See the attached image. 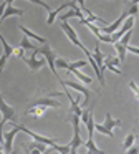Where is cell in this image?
<instances>
[{"mask_svg": "<svg viewBox=\"0 0 139 154\" xmlns=\"http://www.w3.org/2000/svg\"><path fill=\"white\" fill-rule=\"evenodd\" d=\"M128 15H129V14H128V10H124V12H122V14L119 15L118 18H116L114 22H113L111 25H108V27H101V28H98V30L101 32V33H104V35H113V33H114V32L119 28V27H121V23L126 20V17H128Z\"/></svg>", "mask_w": 139, "mask_h": 154, "instance_id": "9c48e42d", "label": "cell"}, {"mask_svg": "<svg viewBox=\"0 0 139 154\" xmlns=\"http://www.w3.org/2000/svg\"><path fill=\"white\" fill-rule=\"evenodd\" d=\"M131 37H132V30H128V32H126V33L121 37V38H119V43L128 45V43H129V40H131Z\"/></svg>", "mask_w": 139, "mask_h": 154, "instance_id": "4dcf8cb0", "label": "cell"}, {"mask_svg": "<svg viewBox=\"0 0 139 154\" xmlns=\"http://www.w3.org/2000/svg\"><path fill=\"white\" fill-rule=\"evenodd\" d=\"M0 114H2V121H0V139H2V134H3V126H5V123H8V121L15 119L17 116V111L13 106H10L8 103H7L5 100H3L2 93H0Z\"/></svg>", "mask_w": 139, "mask_h": 154, "instance_id": "7a4b0ae2", "label": "cell"}, {"mask_svg": "<svg viewBox=\"0 0 139 154\" xmlns=\"http://www.w3.org/2000/svg\"><path fill=\"white\" fill-rule=\"evenodd\" d=\"M128 14L134 17V15L137 14V5H131V8H129V10H128Z\"/></svg>", "mask_w": 139, "mask_h": 154, "instance_id": "74e56055", "label": "cell"}, {"mask_svg": "<svg viewBox=\"0 0 139 154\" xmlns=\"http://www.w3.org/2000/svg\"><path fill=\"white\" fill-rule=\"evenodd\" d=\"M71 124H73V137L70 141V154H76L78 147L85 144V141L81 139V133H79V116L73 114L71 116Z\"/></svg>", "mask_w": 139, "mask_h": 154, "instance_id": "6da1fadb", "label": "cell"}, {"mask_svg": "<svg viewBox=\"0 0 139 154\" xmlns=\"http://www.w3.org/2000/svg\"><path fill=\"white\" fill-rule=\"evenodd\" d=\"M3 2H5V4H7V5H12V4H13V2H15V0H3Z\"/></svg>", "mask_w": 139, "mask_h": 154, "instance_id": "60d3db41", "label": "cell"}, {"mask_svg": "<svg viewBox=\"0 0 139 154\" xmlns=\"http://www.w3.org/2000/svg\"><path fill=\"white\" fill-rule=\"evenodd\" d=\"M0 152H3V147L2 146H0Z\"/></svg>", "mask_w": 139, "mask_h": 154, "instance_id": "b9f144b4", "label": "cell"}, {"mask_svg": "<svg viewBox=\"0 0 139 154\" xmlns=\"http://www.w3.org/2000/svg\"><path fill=\"white\" fill-rule=\"evenodd\" d=\"M134 141H136V134L134 133H129L128 136L124 137V141H122V147H124V151L128 149V147L134 146Z\"/></svg>", "mask_w": 139, "mask_h": 154, "instance_id": "484cf974", "label": "cell"}, {"mask_svg": "<svg viewBox=\"0 0 139 154\" xmlns=\"http://www.w3.org/2000/svg\"><path fill=\"white\" fill-rule=\"evenodd\" d=\"M91 57H93V60H94V63L98 65V68H99V73L104 76V66H103V60H104V57H103V51L99 50V43H96V47H94V51L91 53Z\"/></svg>", "mask_w": 139, "mask_h": 154, "instance_id": "4fadbf2b", "label": "cell"}, {"mask_svg": "<svg viewBox=\"0 0 139 154\" xmlns=\"http://www.w3.org/2000/svg\"><path fill=\"white\" fill-rule=\"evenodd\" d=\"M5 7H7V4L3 2V4H0V17L3 15V12H5Z\"/></svg>", "mask_w": 139, "mask_h": 154, "instance_id": "ab89813d", "label": "cell"}, {"mask_svg": "<svg viewBox=\"0 0 139 154\" xmlns=\"http://www.w3.org/2000/svg\"><path fill=\"white\" fill-rule=\"evenodd\" d=\"M103 126L113 131V128H119V126H121V121L114 119V118H113L109 113H106V119H104V123H103Z\"/></svg>", "mask_w": 139, "mask_h": 154, "instance_id": "d6986e66", "label": "cell"}, {"mask_svg": "<svg viewBox=\"0 0 139 154\" xmlns=\"http://www.w3.org/2000/svg\"><path fill=\"white\" fill-rule=\"evenodd\" d=\"M83 14L86 15V20H88V22H99V23H106L103 18H99L98 15H94L91 10H88V8H83Z\"/></svg>", "mask_w": 139, "mask_h": 154, "instance_id": "cb8c5ba5", "label": "cell"}, {"mask_svg": "<svg viewBox=\"0 0 139 154\" xmlns=\"http://www.w3.org/2000/svg\"><path fill=\"white\" fill-rule=\"evenodd\" d=\"M36 55H38V53H36V48H35L30 58H26L25 55H23V57L20 58V60L25 61V65H26V66H28L32 71H38L40 68H42L43 65H45V58H40V60H38V58H36Z\"/></svg>", "mask_w": 139, "mask_h": 154, "instance_id": "52a82bcc", "label": "cell"}, {"mask_svg": "<svg viewBox=\"0 0 139 154\" xmlns=\"http://www.w3.org/2000/svg\"><path fill=\"white\" fill-rule=\"evenodd\" d=\"M114 48H116V53H118V60L121 61V63H124L126 61V47L122 43H119V42H114Z\"/></svg>", "mask_w": 139, "mask_h": 154, "instance_id": "ffe728a7", "label": "cell"}, {"mask_svg": "<svg viewBox=\"0 0 139 154\" xmlns=\"http://www.w3.org/2000/svg\"><path fill=\"white\" fill-rule=\"evenodd\" d=\"M36 53H42L43 55V58H45V61L48 63V66H50V70H51V73L55 75L58 80H61L60 78V75H58V71H56V66H55V58H56V53L51 50V47L48 45V42H46L45 45H43L42 48H36Z\"/></svg>", "mask_w": 139, "mask_h": 154, "instance_id": "3957f363", "label": "cell"}, {"mask_svg": "<svg viewBox=\"0 0 139 154\" xmlns=\"http://www.w3.org/2000/svg\"><path fill=\"white\" fill-rule=\"evenodd\" d=\"M60 83H61L65 88H73V90L79 91V93L85 96V100H83V104H81V106H83V108L88 106V103H89V94H91V91H89L86 86H83V85L76 83V81H65V80H60Z\"/></svg>", "mask_w": 139, "mask_h": 154, "instance_id": "277c9868", "label": "cell"}, {"mask_svg": "<svg viewBox=\"0 0 139 154\" xmlns=\"http://www.w3.org/2000/svg\"><path fill=\"white\" fill-rule=\"evenodd\" d=\"M46 144L40 143V141H33V143L28 144L26 147V152H46Z\"/></svg>", "mask_w": 139, "mask_h": 154, "instance_id": "e0dca14e", "label": "cell"}, {"mask_svg": "<svg viewBox=\"0 0 139 154\" xmlns=\"http://www.w3.org/2000/svg\"><path fill=\"white\" fill-rule=\"evenodd\" d=\"M23 15H25V10H22V8H15L13 5H7L3 15L0 17V22L7 20L8 17H23Z\"/></svg>", "mask_w": 139, "mask_h": 154, "instance_id": "7c38bea8", "label": "cell"}, {"mask_svg": "<svg viewBox=\"0 0 139 154\" xmlns=\"http://www.w3.org/2000/svg\"><path fill=\"white\" fill-rule=\"evenodd\" d=\"M86 65H88V61L86 60H78V61H73V63H68V66H66V70H68V68H83V66H86Z\"/></svg>", "mask_w": 139, "mask_h": 154, "instance_id": "f1b7e54d", "label": "cell"}, {"mask_svg": "<svg viewBox=\"0 0 139 154\" xmlns=\"http://www.w3.org/2000/svg\"><path fill=\"white\" fill-rule=\"evenodd\" d=\"M15 128L18 131H23L25 134H28L30 137H32L33 141H40V143H43V144H46V146H53V144L56 143L55 139H50V137H46V136H42V134H38V133H33L32 129H28L26 126H23V124H15Z\"/></svg>", "mask_w": 139, "mask_h": 154, "instance_id": "8992f818", "label": "cell"}, {"mask_svg": "<svg viewBox=\"0 0 139 154\" xmlns=\"http://www.w3.org/2000/svg\"><path fill=\"white\" fill-rule=\"evenodd\" d=\"M17 133H18V129L13 126L10 131L2 134V139L0 141H3V152H12L13 151V139H15Z\"/></svg>", "mask_w": 139, "mask_h": 154, "instance_id": "ba28073f", "label": "cell"}, {"mask_svg": "<svg viewBox=\"0 0 139 154\" xmlns=\"http://www.w3.org/2000/svg\"><path fill=\"white\" fill-rule=\"evenodd\" d=\"M94 131H98V133L104 134V136H108V137H114V133H113L111 129H108V128H104L103 124H98V123H94Z\"/></svg>", "mask_w": 139, "mask_h": 154, "instance_id": "d4e9b609", "label": "cell"}, {"mask_svg": "<svg viewBox=\"0 0 139 154\" xmlns=\"http://www.w3.org/2000/svg\"><path fill=\"white\" fill-rule=\"evenodd\" d=\"M83 146H86V151L88 152H93V154H103V151L99 149V147H96V144H94V139L93 137H88V141H86Z\"/></svg>", "mask_w": 139, "mask_h": 154, "instance_id": "7402d4cb", "label": "cell"}, {"mask_svg": "<svg viewBox=\"0 0 139 154\" xmlns=\"http://www.w3.org/2000/svg\"><path fill=\"white\" fill-rule=\"evenodd\" d=\"M23 53H25V50H23L22 47H17V48H13V53H12V55H15L17 58H22Z\"/></svg>", "mask_w": 139, "mask_h": 154, "instance_id": "836d02e7", "label": "cell"}, {"mask_svg": "<svg viewBox=\"0 0 139 154\" xmlns=\"http://www.w3.org/2000/svg\"><path fill=\"white\" fill-rule=\"evenodd\" d=\"M129 88L132 90V93H134L136 100H139V90H137V85H136L134 81H129Z\"/></svg>", "mask_w": 139, "mask_h": 154, "instance_id": "d6a6232c", "label": "cell"}, {"mask_svg": "<svg viewBox=\"0 0 139 154\" xmlns=\"http://www.w3.org/2000/svg\"><path fill=\"white\" fill-rule=\"evenodd\" d=\"M71 17H76V18H79V20H81V18H85V14L81 12V8H79V7H75V8H71V10H68L66 14H63L61 17H60V20L66 22L68 18H71Z\"/></svg>", "mask_w": 139, "mask_h": 154, "instance_id": "2e32d148", "label": "cell"}, {"mask_svg": "<svg viewBox=\"0 0 139 154\" xmlns=\"http://www.w3.org/2000/svg\"><path fill=\"white\" fill-rule=\"evenodd\" d=\"M20 47H22L23 50H32V51L36 48L35 45H33L32 42H30V38H26V37H23L22 40H20Z\"/></svg>", "mask_w": 139, "mask_h": 154, "instance_id": "83f0119b", "label": "cell"}, {"mask_svg": "<svg viewBox=\"0 0 139 154\" xmlns=\"http://www.w3.org/2000/svg\"><path fill=\"white\" fill-rule=\"evenodd\" d=\"M68 71H71L73 75H75L76 78H78L79 81H83L85 85H89L93 81V78L91 76H88V75H85V73H81V71L78 70V68H68Z\"/></svg>", "mask_w": 139, "mask_h": 154, "instance_id": "ac0fdd59", "label": "cell"}, {"mask_svg": "<svg viewBox=\"0 0 139 154\" xmlns=\"http://www.w3.org/2000/svg\"><path fill=\"white\" fill-rule=\"evenodd\" d=\"M61 30L63 32H65V33H66V37H68V40L70 42H71V43L73 45H75V47H78L79 48V50H85V45H83L81 43V42H79V38H78V33H76V32L75 30H73V27H71V25H70L68 23V20H66V22H61Z\"/></svg>", "mask_w": 139, "mask_h": 154, "instance_id": "5b68a950", "label": "cell"}, {"mask_svg": "<svg viewBox=\"0 0 139 154\" xmlns=\"http://www.w3.org/2000/svg\"><path fill=\"white\" fill-rule=\"evenodd\" d=\"M7 61H8V58H7L5 55H2V57H0V73H2L3 68L7 66Z\"/></svg>", "mask_w": 139, "mask_h": 154, "instance_id": "d590c367", "label": "cell"}, {"mask_svg": "<svg viewBox=\"0 0 139 154\" xmlns=\"http://www.w3.org/2000/svg\"><path fill=\"white\" fill-rule=\"evenodd\" d=\"M126 47V51H129V53H132V55H139V48H136V47H132V45H124Z\"/></svg>", "mask_w": 139, "mask_h": 154, "instance_id": "e575fe53", "label": "cell"}, {"mask_svg": "<svg viewBox=\"0 0 139 154\" xmlns=\"http://www.w3.org/2000/svg\"><path fill=\"white\" fill-rule=\"evenodd\" d=\"M124 152H128V154H137V152H139V149H137L136 146H134V147L131 146V147H128V149H126Z\"/></svg>", "mask_w": 139, "mask_h": 154, "instance_id": "8d00e7d4", "label": "cell"}, {"mask_svg": "<svg viewBox=\"0 0 139 154\" xmlns=\"http://www.w3.org/2000/svg\"><path fill=\"white\" fill-rule=\"evenodd\" d=\"M75 2H76V5L81 8V12H83V8H86V7H85V0H75Z\"/></svg>", "mask_w": 139, "mask_h": 154, "instance_id": "f35d334b", "label": "cell"}, {"mask_svg": "<svg viewBox=\"0 0 139 154\" xmlns=\"http://www.w3.org/2000/svg\"><path fill=\"white\" fill-rule=\"evenodd\" d=\"M18 30L22 32L23 35H25L26 38H32V40H36L38 43H42V45H45L46 42V38L45 37H42V35H38V33H35V32H32V30H28V28L25 27V25H18Z\"/></svg>", "mask_w": 139, "mask_h": 154, "instance_id": "8fae6325", "label": "cell"}, {"mask_svg": "<svg viewBox=\"0 0 139 154\" xmlns=\"http://www.w3.org/2000/svg\"><path fill=\"white\" fill-rule=\"evenodd\" d=\"M28 2H32V4H36V5H40V7H43L46 12L51 10V8H50V5L46 4V2H43V0H28Z\"/></svg>", "mask_w": 139, "mask_h": 154, "instance_id": "1f68e13d", "label": "cell"}, {"mask_svg": "<svg viewBox=\"0 0 139 154\" xmlns=\"http://www.w3.org/2000/svg\"><path fill=\"white\" fill-rule=\"evenodd\" d=\"M32 104H42V106H45V108H60V103H58V101H55L51 96L38 98V100H35Z\"/></svg>", "mask_w": 139, "mask_h": 154, "instance_id": "5bb4252c", "label": "cell"}, {"mask_svg": "<svg viewBox=\"0 0 139 154\" xmlns=\"http://www.w3.org/2000/svg\"><path fill=\"white\" fill-rule=\"evenodd\" d=\"M70 61L65 60V58H55V66L56 68H61V70H66V66H68Z\"/></svg>", "mask_w": 139, "mask_h": 154, "instance_id": "f546056e", "label": "cell"}, {"mask_svg": "<svg viewBox=\"0 0 139 154\" xmlns=\"http://www.w3.org/2000/svg\"><path fill=\"white\" fill-rule=\"evenodd\" d=\"M46 108L42 104H30V108L26 109V116H33V118H42L45 114Z\"/></svg>", "mask_w": 139, "mask_h": 154, "instance_id": "9a60e30c", "label": "cell"}, {"mask_svg": "<svg viewBox=\"0 0 139 154\" xmlns=\"http://www.w3.org/2000/svg\"><path fill=\"white\" fill-rule=\"evenodd\" d=\"M46 152H61V154H70V146H60V144H53L50 149H46Z\"/></svg>", "mask_w": 139, "mask_h": 154, "instance_id": "603a6c76", "label": "cell"}, {"mask_svg": "<svg viewBox=\"0 0 139 154\" xmlns=\"http://www.w3.org/2000/svg\"><path fill=\"white\" fill-rule=\"evenodd\" d=\"M0 43H2V47H3V55H5L7 58H10V57H12V53H13V47L5 40V37H3L2 33H0Z\"/></svg>", "mask_w": 139, "mask_h": 154, "instance_id": "44dd1931", "label": "cell"}, {"mask_svg": "<svg viewBox=\"0 0 139 154\" xmlns=\"http://www.w3.org/2000/svg\"><path fill=\"white\" fill-rule=\"evenodd\" d=\"M103 66H104V70L108 68V70H109V71H113V73L121 75V70H119L118 66H114V65H111V61H109V57L106 58V60H103Z\"/></svg>", "mask_w": 139, "mask_h": 154, "instance_id": "4316f807", "label": "cell"}, {"mask_svg": "<svg viewBox=\"0 0 139 154\" xmlns=\"http://www.w3.org/2000/svg\"><path fill=\"white\" fill-rule=\"evenodd\" d=\"M75 7H78V5H76V2H75V0H71V2H68V4L60 5V7H58V8H55V10H50L48 18H46V23H48V25H53V22H55V18L60 15V12L66 10V8H75Z\"/></svg>", "mask_w": 139, "mask_h": 154, "instance_id": "30bf717a", "label": "cell"}]
</instances>
